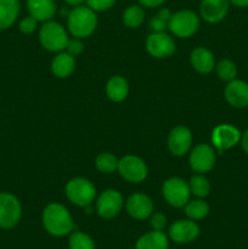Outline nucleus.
I'll return each mask as SVG.
<instances>
[{
	"mask_svg": "<svg viewBox=\"0 0 248 249\" xmlns=\"http://www.w3.org/2000/svg\"><path fill=\"white\" fill-rule=\"evenodd\" d=\"M41 223L49 235L53 237H65L74 231V223L70 211L63 204L49 203L41 214Z\"/></svg>",
	"mask_w": 248,
	"mask_h": 249,
	"instance_id": "f257e3e1",
	"label": "nucleus"
},
{
	"mask_svg": "<svg viewBox=\"0 0 248 249\" xmlns=\"http://www.w3.org/2000/svg\"><path fill=\"white\" fill-rule=\"evenodd\" d=\"M97 15L89 6L79 5L73 7L67 16L68 32L74 38L84 39L91 36L97 28Z\"/></svg>",
	"mask_w": 248,
	"mask_h": 249,
	"instance_id": "f03ea898",
	"label": "nucleus"
},
{
	"mask_svg": "<svg viewBox=\"0 0 248 249\" xmlns=\"http://www.w3.org/2000/svg\"><path fill=\"white\" fill-rule=\"evenodd\" d=\"M68 40L67 31L62 24L55 21L44 22L39 29V41L45 50L50 53H61L66 50Z\"/></svg>",
	"mask_w": 248,
	"mask_h": 249,
	"instance_id": "7ed1b4c3",
	"label": "nucleus"
},
{
	"mask_svg": "<svg viewBox=\"0 0 248 249\" xmlns=\"http://www.w3.org/2000/svg\"><path fill=\"white\" fill-rule=\"evenodd\" d=\"M66 197L74 206L85 208L91 206L96 197V187L85 178H73L67 182L65 189Z\"/></svg>",
	"mask_w": 248,
	"mask_h": 249,
	"instance_id": "20e7f679",
	"label": "nucleus"
},
{
	"mask_svg": "<svg viewBox=\"0 0 248 249\" xmlns=\"http://www.w3.org/2000/svg\"><path fill=\"white\" fill-rule=\"evenodd\" d=\"M201 17L192 10H179L172 14L168 29L177 38H190L199 28Z\"/></svg>",
	"mask_w": 248,
	"mask_h": 249,
	"instance_id": "39448f33",
	"label": "nucleus"
},
{
	"mask_svg": "<svg viewBox=\"0 0 248 249\" xmlns=\"http://www.w3.org/2000/svg\"><path fill=\"white\" fill-rule=\"evenodd\" d=\"M22 204L11 192H0V229L12 230L22 219Z\"/></svg>",
	"mask_w": 248,
	"mask_h": 249,
	"instance_id": "423d86ee",
	"label": "nucleus"
},
{
	"mask_svg": "<svg viewBox=\"0 0 248 249\" xmlns=\"http://www.w3.org/2000/svg\"><path fill=\"white\" fill-rule=\"evenodd\" d=\"M162 195L169 206L174 208H182L191 197L189 182H186L181 178H169L163 184Z\"/></svg>",
	"mask_w": 248,
	"mask_h": 249,
	"instance_id": "0eeeda50",
	"label": "nucleus"
},
{
	"mask_svg": "<svg viewBox=\"0 0 248 249\" xmlns=\"http://www.w3.org/2000/svg\"><path fill=\"white\" fill-rule=\"evenodd\" d=\"M124 207L123 196L114 189L105 190L96 199V213L100 218L111 220L119 215Z\"/></svg>",
	"mask_w": 248,
	"mask_h": 249,
	"instance_id": "6e6552de",
	"label": "nucleus"
},
{
	"mask_svg": "<svg viewBox=\"0 0 248 249\" xmlns=\"http://www.w3.org/2000/svg\"><path fill=\"white\" fill-rule=\"evenodd\" d=\"M117 170L125 181L131 182V184L142 182L148 174L145 160L134 155H126L123 158H121Z\"/></svg>",
	"mask_w": 248,
	"mask_h": 249,
	"instance_id": "1a4fd4ad",
	"label": "nucleus"
},
{
	"mask_svg": "<svg viewBox=\"0 0 248 249\" xmlns=\"http://www.w3.org/2000/svg\"><path fill=\"white\" fill-rule=\"evenodd\" d=\"M201 233V228L198 224L191 219H181L177 220L168 229V237L170 241L179 245L191 243L198 238Z\"/></svg>",
	"mask_w": 248,
	"mask_h": 249,
	"instance_id": "9d476101",
	"label": "nucleus"
},
{
	"mask_svg": "<svg viewBox=\"0 0 248 249\" xmlns=\"http://www.w3.org/2000/svg\"><path fill=\"white\" fill-rule=\"evenodd\" d=\"M215 151L208 143H199L195 146L190 152L189 164L190 168L197 174L208 173L213 169L215 164Z\"/></svg>",
	"mask_w": 248,
	"mask_h": 249,
	"instance_id": "9b49d317",
	"label": "nucleus"
},
{
	"mask_svg": "<svg viewBox=\"0 0 248 249\" xmlns=\"http://www.w3.org/2000/svg\"><path fill=\"white\" fill-rule=\"evenodd\" d=\"M175 41L165 32L152 33L146 39V50L155 58H167L175 53Z\"/></svg>",
	"mask_w": 248,
	"mask_h": 249,
	"instance_id": "f8f14e48",
	"label": "nucleus"
},
{
	"mask_svg": "<svg viewBox=\"0 0 248 249\" xmlns=\"http://www.w3.org/2000/svg\"><path fill=\"white\" fill-rule=\"evenodd\" d=\"M241 135L242 134L236 126L231 124H220L213 129L211 140L214 147L221 153L237 145L241 140Z\"/></svg>",
	"mask_w": 248,
	"mask_h": 249,
	"instance_id": "ddd939ff",
	"label": "nucleus"
},
{
	"mask_svg": "<svg viewBox=\"0 0 248 249\" xmlns=\"http://www.w3.org/2000/svg\"><path fill=\"white\" fill-rule=\"evenodd\" d=\"M153 209H155V206H153L152 199L150 198V196L142 194V192L131 195L125 202L126 213L129 214L130 218L139 221L150 219V216L153 213Z\"/></svg>",
	"mask_w": 248,
	"mask_h": 249,
	"instance_id": "4468645a",
	"label": "nucleus"
},
{
	"mask_svg": "<svg viewBox=\"0 0 248 249\" xmlns=\"http://www.w3.org/2000/svg\"><path fill=\"white\" fill-rule=\"evenodd\" d=\"M192 146V133L187 126L177 125L170 130L168 136V148L177 157H182L190 152Z\"/></svg>",
	"mask_w": 248,
	"mask_h": 249,
	"instance_id": "2eb2a0df",
	"label": "nucleus"
},
{
	"mask_svg": "<svg viewBox=\"0 0 248 249\" xmlns=\"http://www.w3.org/2000/svg\"><path fill=\"white\" fill-rule=\"evenodd\" d=\"M230 10V0H202L199 4V17L208 23H219Z\"/></svg>",
	"mask_w": 248,
	"mask_h": 249,
	"instance_id": "dca6fc26",
	"label": "nucleus"
},
{
	"mask_svg": "<svg viewBox=\"0 0 248 249\" xmlns=\"http://www.w3.org/2000/svg\"><path fill=\"white\" fill-rule=\"evenodd\" d=\"M226 101L236 108H243L248 106V83L240 79H233L225 87Z\"/></svg>",
	"mask_w": 248,
	"mask_h": 249,
	"instance_id": "f3484780",
	"label": "nucleus"
},
{
	"mask_svg": "<svg viewBox=\"0 0 248 249\" xmlns=\"http://www.w3.org/2000/svg\"><path fill=\"white\" fill-rule=\"evenodd\" d=\"M26 6L29 16L43 23L50 21L55 16L56 10H57L55 0H27Z\"/></svg>",
	"mask_w": 248,
	"mask_h": 249,
	"instance_id": "a211bd4d",
	"label": "nucleus"
},
{
	"mask_svg": "<svg viewBox=\"0 0 248 249\" xmlns=\"http://www.w3.org/2000/svg\"><path fill=\"white\" fill-rule=\"evenodd\" d=\"M190 63L192 68L201 74H208L215 67L214 55L211 50L203 46H198L192 50L190 53Z\"/></svg>",
	"mask_w": 248,
	"mask_h": 249,
	"instance_id": "6ab92c4d",
	"label": "nucleus"
},
{
	"mask_svg": "<svg viewBox=\"0 0 248 249\" xmlns=\"http://www.w3.org/2000/svg\"><path fill=\"white\" fill-rule=\"evenodd\" d=\"M169 237L164 231L152 230L138 238L135 249H169Z\"/></svg>",
	"mask_w": 248,
	"mask_h": 249,
	"instance_id": "aec40b11",
	"label": "nucleus"
},
{
	"mask_svg": "<svg viewBox=\"0 0 248 249\" xmlns=\"http://www.w3.org/2000/svg\"><path fill=\"white\" fill-rule=\"evenodd\" d=\"M21 12L19 0H0V31H6L16 23Z\"/></svg>",
	"mask_w": 248,
	"mask_h": 249,
	"instance_id": "412c9836",
	"label": "nucleus"
},
{
	"mask_svg": "<svg viewBox=\"0 0 248 249\" xmlns=\"http://www.w3.org/2000/svg\"><path fill=\"white\" fill-rule=\"evenodd\" d=\"M75 68V57L66 51L57 53L51 61V72L55 77L65 79L73 73Z\"/></svg>",
	"mask_w": 248,
	"mask_h": 249,
	"instance_id": "4be33fe9",
	"label": "nucleus"
},
{
	"mask_svg": "<svg viewBox=\"0 0 248 249\" xmlns=\"http://www.w3.org/2000/svg\"><path fill=\"white\" fill-rule=\"evenodd\" d=\"M106 95L113 102L124 101L129 95L128 80L122 75H113L109 78L106 84Z\"/></svg>",
	"mask_w": 248,
	"mask_h": 249,
	"instance_id": "5701e85b",
	"label": "nucleus"
},
{
	"mask_svg": "<svg viewBox=\"0 0 248 249\" xmlns=\"http://www.w3.org/2000/svg\"><path fill=\"white\" fill-rule=\"evenodd\" d=\"M185 214L189 219L195 221L203 220L208 216L209 214V204L203 198H197V199H190L184 207Z\"/></svg>",
	"mask_w": 248,
	"mask_h": 249,
	"instance_id": "b1692460",
	"label": "nucleus"
},
{
	"mask_svg": "<svg viewBox=\"0 0 248 249\" xmlns=\"http://www.w3.org/2000/svg\"><path fill=\"white\" fill-rule=\"evenodd\" d=\"M122 19L129 28H139L145 19V10L140 4L130 5L123 11Z\"/></svg>",
	"mask_w": 248,
	"mask_h": 249,
	"instance_id": "393cba45",
	"label": "nucleus"
},
{
	"mask_svg": "<svg viewBox=\"0 0 248 249\" xmlns=\"http://www.w3.org/2000/svg\"><path fill=\"white\" fill-rule=\"evenodd\" d=\"M189 186L191 195L196 196L197 198H204L211 192V182L203 174H196L191 177Z\"/></svg>",
	"mask_w": 248,
	"mask_h": 249,
	"instance_id": "a878e982",
	"label": "nucleus"
},
{
	"mask_svg": "<svg viewBox=\"0 0 248 249\" xmlns=\"http://www.w3.org/2000/svg\"><path fill=\"white\" fill-rule=\"evenodd\" d=\"M68 237V247L70 249H96L95 241L91 236L83 231H72Z\"/></svg>",
	"mask_w": 248,
	"mask_h": 249,
	"instance_id": "bb28decb",
	"label": "nucleus"
},
{
	"mask_svg": "<svg viewBox=\"0 0 248 249\" xmlns=\"http://www.w3.org/2000/svg\"><path fill=\"white\" fill-rule=\"evenodd\" d=\"M118 158L111 152H102L95 160V167L104 174H111L118 169Z\"/></svg>",
	"mask_w": 248,
	"mask_h": 249,
	"instance_id": "cd10ccee",
	"label": "nucleus"
},
{
	"mask_svg": "<svg viewBox=\"0 0 248 249\" xmlns=\"http://www.w3.org/2000/svg\"><path fill=\"white\" fill-rule=\"evenodd\" d=\"M170 16H172V12L169 9H167V7L159 9V11L155 16L151 17V19L148 21V27H150L151 32L159 33V32L167 31Z\"/></svg>",
	"mask_w": 248,
	"mask_h": 249,
	"instance_id": "c85d7f7f",
	"label": "nucleus"
},
{
	"mask_svg": "<svg viewBox=\"0 0 248 249\" xmlns=\"http://www.w3.org/2000/svg\"><path fill=\"white\" fill-rule=\"evenodd\" d=\"M216 74L224 82H231V80L236 79V74H237V68H236L235 63L230 60H221L216 65Z\"/></svg>",
	"mask_w": 248,
	"mask_h": 249,
	"instance_id": "c756f323",
	"label": "nucleus"
},
{
	"mask_svg": "<svg viewBox=\"0 0 248 249\" xmlns=\"http://www.w3.org/2000/svg\"><path fill=\"white\" fill-rule=\"evenodd\" d=\"M85 2L87 6L94 10L95 12H102L112 9L116 5L117 0H85Z\"/></svg>",
	"mask_w": 248,
	"mask_h": 249,
	"instance_id": "7c9ffc66",
	"label": "nucleus"
},
{
	"mask_svg": "<svg viewBox=\"0 0 248 249\" xmlns=\"http://www.w3.org/2000/svg\"><path fill=\"white\" fill-rule=\"evenodd\" d=\"M36 27H38V21L35 18H33L32 16L24 17L19 21L18 23V29L22 34H26V36H29V34H33L34 32L36 31Z\"/></svg>",
	"mask_w": 248,
	"mask_h": 249,
	"instance_id": "2f4dec72",
	"label": "nucleus"
},
{
	"mask_svg": "<svg viewBox=\"0 0 248 249\" xmlns=\"http://www.w3.org/2000/svg\"><path fill=\"white\" fill-rule=\"evenodd\" d=\"M66 53L72 55L73 57L82 55L84 53V44H83L82 39L79 38H72L68 40L67 46H66Z\"/></svg>",
	"mask_w": 248,
	"mask_h": 249,
	"instance_id": "473e14b6",
	"label": "nucleus"
},
{
	"mask_svg": "<svg viewBox=\"0 0 248 249\" xmlns=\"http://www.w3.org/2000/svg\"><path fill=\"white\" fill-rule=\"evenodd\" d=\"M150 225L152 228V230L157 231H163L165 229V226L168 225V219L167 216L163 213H152V215L150 216Z\"/></svg>",
	"mask_w": 248,
	"mask_h": 249,
	"instance_id": "72a5a7b5",
	"label": "nucleus"
},
{
	"mask_svg": "<svg viewBox=\"0 0 248 249\" xmlns=\"http://www.w3.org/2000/svg\"><path fill=\"white\" fill-rule=\"evenodd\" d=\"M139 4L142 7H148V9H153V7H159L164 4L167 0H138Z\"/></svg>",
	"mask_w": 248,
	"mask_h": 249,
	"instance_id": "f704fd0d",
	"label": "nucleus"
},
{
	"mask_svg": "<svg viewBox=\"0 0 248 249\" xmlns=\"http://www.w3.org/2000/svg\"><path fill=\"white\" fill-rule=\"evenodd\" d=\"M240 142H241V146H242V150L248 155V129L242 134V135H241Z\"/></svg>",
	"mask_w": 248,
	"mask_h": 249,
	"instance_id": "c9c22d12",
	"label": "nucleus"
},
{
	"mask_svg": "<svg viewBox=\"0 0 248 249\" xmlns=\"http://www.w3.org/2000/svg\"><path fill=\"white\" fill-rule=\"evenodd\" d=\"M230 4L235 5L237 7H247L248 0H230Z\"/></svg>",
	"mask_w": 248,
	"mask_h": 249,
	"instance_id": "e433bc0d",
	"label": "nucleus"
},
{
	"mask_svg": "<svg viewBox=\"0 0 248 249\" xmlns=\"http://www.w3.org/2000/svg\"><path fill=\"white\" fill-rule=\"evenodd\" d=\"M63 1H65L68 6L75 7V6H79V5H82L85 0H63Z\"/></svg>",
	"mask_w": 248,
	"mask_h": 249,
	"instance_id": "4c0bfd02",
	"label": "nucleus"
}]
</instances>
